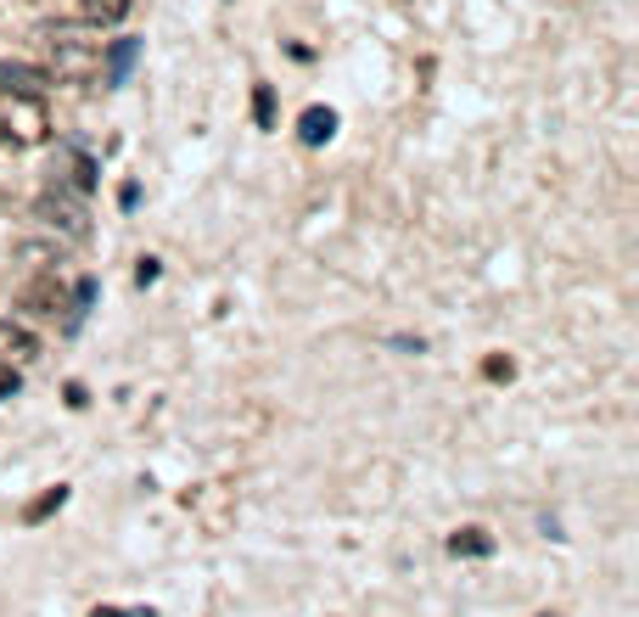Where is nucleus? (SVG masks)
I'll list each match as a JSON object with an SVG mask.
<instances>
[{"label": "nucleus", "instance_id": "1", "mask_svg": "<svg viewBox=\"0 0 639 617\" xmlns=\"http://www.w3.org/2000/svg\"><path fill=\"white\" fill-rule=\"evenodd\" d=\"M51 118L40 96H0V141L6 146H40Z\"/></svg>", "mask_w": 639, "mask_h": 617}, {"label": "nucleus", "instance_id": "2", "mask_svg": "<svg viewBox=\"0 0 639 617\" xmlns=\"http://www.w3.org/2000/svg\"><path fill=\"white\" fill-rule=\"evenodd\" d=\"M40 214L51 230H62V242H85L90 236V214H85V202H79V191L57 186V191H45L40 197Z\"/></svg>", "mask_w": 639, "mask_h": 617}, {"label": "nucleus", "instance_id": "3", "mask_svg": "<svg viewBox=\"0 0 639 617\" xmlns=\"http://www.w3.org/2000/svg\"><path fill=\"white\" fill-rule=\"evenodd\" d=\"M51 85V73L34 62H0V96H40Z\"/></svg>", "mask_w": 639, "mask_h": 617}, {"label": "nucleus", "instance_id": "4", "mask_svg": "<svg viewBox=\"0 0 639 617\" xmlns=\"http://www.w3.org/2000/svg\"><path fill=\"white\" fill-rule=\"evenodd\" d=\"M135 12V0H79V23H85V29H118V23H124V17Z\"/></svg>", "mask_w": 639, "mask_h": 617}, {"label": "nucleus", "instance_id": "5", "mask_svg": "<svg viewBox=\"0 0 639 617\" xmlns=\"http://www.w3.org/2000/svg\"><path fill=\"white\" fill-rule=\"evenodd\" d=\"M40 343H34V331H23L12 315H0V359H34Z\"/></svg>", "mask_w": 639, "mask_h": 617}, {"label": "nucleus", "instance_id": "6", "mask_svg": "<svg viewBox=\"0 0 639 617\" xmlns=\"http://www.w3.org/2000/svg\"><path fill=\"white\" fill-rule=\"evenodd\" d=\"M331 135H337V113H331V107H309V113L298 118V141L303 146H326Z\"/></svg>", "mask_w": 639, "mask_h": 617}, {"label": "nucleus", "instance_id": "7", "mask_svg": "<svg viewBox=\"0 0 639 617\" xmlns=\"http://www.w3.org/2000/svg\"><path fill=\"white\" fill-rule=\"evenodd\" d=\"M96 292H101V281H96V275H85V281H73V298H68V331H79V326H85V315L96 309Z\"/></svg>", "mask_w": 639, "mask_h": 617}, {"label": "nucleus", "instance_id": "8", "mask_svg": "<svg viewBox=\"0 0 639 617\" xmlns=\"http://www.w3.org/2000/svg\"><path fill=\"white\" fill-rule=\"evenodd\" d=\"M135 57H141V45H135V40H113V57H107V85H124L129 68H135Z\"/></svg>", "mask_w": 639, "mask_h": 617}, {"label": "nucleus", "instance_id": "9", "mask_svg": "<svg viewBox=\"0 0 639 617\" xmlns=\"http://www.w3.org/2000/svg\"><path fill=\"white\" fill-rule=\"evenodd\" d=\"M449 556H494V539H488L483 528H460L455 539H449Z\"/></svg>", "mask_w": 639, "mask_h": 617}, {"label": "nucleus", "instance_id": "10", "mask_svg": "<svg viewBox=\"0 0 639 617\" xmlns=\"http://www.w3.org/2000/svg\"><path fill=\"white\" fill-rule=\"evenodd\" d=\"M62 505H68V488H45V494H40V500H34L29 505V511H23V522H29V528H34V522H45V517H51V511H62Z\"/></svg>", "mask_w": 639, "mask_h": 617}, {"label": "nucleus", "instance_id": "11", "mask_svg": "<svg viewBox=\"0 0 639 617\" xmlns=\"http://www.w3.org/2000/svg\"><path fill=\"white\" fill-rule=\"evenodd\" d=\"M253 118H258V130H270V124H275V96H270V85H258V96H253Z\"/></svg>", "mask_w": 639, "mask_h": 617}, {"label": "nucleus", "instance_id": "12", "mask_svg": "<svg viewBox=\"0 0 639 617\" xmlns=\"http://www.w3.org/2000/svg\"><path fill=\"white\" fill-rule=\"evenodd\" d=\"M135 281H141V287H152V281H157V259H141V270H135Z\"/></svg>", "mask_w": 639, "mask_h": 617}, {"label": "nucleus", "instance_id": "13", "mask_svg": "<svg viewBox=\"0 0 639 617\" xmlns=\"http://www.w3.org/2000/svg\"><path fill=\"white\" fill-rule=\"evenodd\" d=\"M12 393H17V371H12V376H0V399H12Z\"/></svg>", "mask_w": 639, "mask_h": 617}, {"label": "nucleus", "instance_id": "14", "mask_svg": "<svg viewBox=\"0 0 639 617\" xmlns=\"http://www.w3.org/2000/svg\"><path fill=\"white\" fill-rule=\"evenodd\" d=\"M118 617H157V606H129V612H118Z\"/></svg>", "mask_w": 639, "mask_h": 617}, {"label": "nucleus", "instance_id": "15", "mask_svg": "<svg viewBox=\"0 0 639 617\" xmlns=\"http://www.w3.org/2000/svg\"><path fill=\"white\" fill-rule=\"evenodd\" d=\"M90 617H118V606H96V612H90Z\"/></svg>", "mask_w": 639, "mask_h": 617}, {"label": "nucleus", "instance_id": "16", "mask_svg": "<svg viewBox=\"0 0 639 617\" xmlns=\"http://www.w3.org/2000/svg\"><path fill=\"white\" fill-rule=\"evenodd\" d=\"M544 617H550V612H544Z\"/></svg>", "mask_w": 639, "mask_h": 617}]
</instances>
